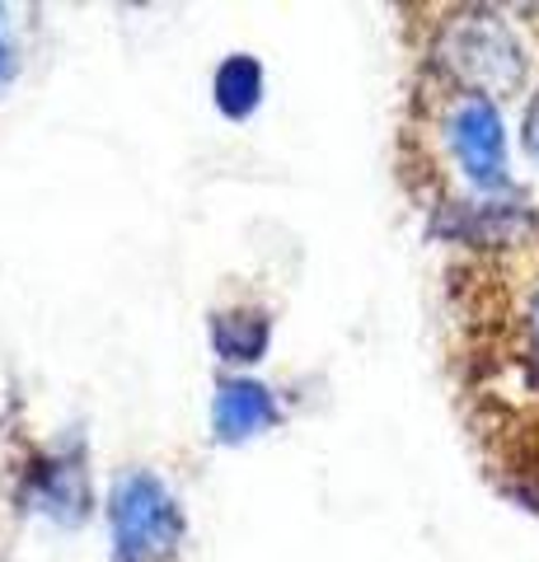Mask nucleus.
Listing matches in <instances>:
<instances>
[{"mask_svg":"<svg viewBox=\"0 0 539 562\" xmlns=\"http://www.w3.org/2000/svg\"><path fill=\"white\" fill-rule=\"evenodd\" d=\"M277 394L268 384H258L249 375H225L216 384V403H212V436L221 446H239L249 436H263L268 427H277Z\"/></svg>","mask_w":539,"mask_h":562,"instance_id":"39448f33","label":"nucleus"},{"mask_svg":"<svg viewBox=\"0 0 539 562\" xmlns=\"http://www.w3.org/2000/svg\"><path fill=\"white\" fill-rule=\"evenodd\" d=\"M20 502L24 512L52 516L61 525H80L90 516V473H85L80 446L33 450L29 464L20 469Z\"/></svg>","mask_w":539,"mask_h":562,"instance_id":"20e7f679","label":"nucleus"},{"mask_svg":"<svg viewBox=\"0 0 539 562\" xmlns=\"http://www.w3.org/2000/svg\"><path fill=\"white\" fill-rule=\"evenodd\" d=\"M441 140L456 173L479 198L512 192V155H507V122L493 99L450 94L441 113Z\"/></svg>","mask_w":539,"mask_h":562,"instance_id":"7ed1b4c3","label":"nucleus"},{"mask_svg":"<svg viewBox=\"0 0 539 562\" xmlns=\"http://www.w3.org/2000/svg\"><path fill=\"white\" fill-rule=\"evenodd\" d=\"M437 70L456 94L507 99L526 85V47L497 10H456L437 33Z\"/></svg>","mask_w":539,"mask_h":562,"instance_id":"f257e3e1","label":"nucleus"},{"mask_svg":"<svg viewBox=\"0 0 539 562\" xmlns=\"http://www.w3.org/2000/svg\"><path fill=\"white\" fill-rule=\"evenodd\" d=\"M520 150H526L530 165L539 169V90L526 99V113H520Z\"/></svg>","mask_w":539,"mask_h":562,"instance_id":"1a4fd4ad","label":"nucleus"},{"mask_svg":"<svg viewBox=\"0 0 539 562\" xmlns=\"http://www.w3.org/2000/svg\"><path fill=\"white\" fill-rule=\"evenodd\" d=\"M113 562H179L183 553V506L150 469H127L109 492Z\"/></svg>","mask_w":539,"mask_h":562,"instance_id":"f03ea898","label":"nucleus"},{"mask_svg":"<svg viewBox=\"0 0 539 562\" xmlns=\"http://www.w3.org/2000/svg\"><path fill=\"white\" fill-rule=\"evenodd\" d=\"M516 366L530 390H539V277L530 281L526 301H520V324H516Z\"/></svg>","mask_w":539,"mask_h":562,"instance_id":"6e6552de","label":"nucleus"},{"mask_svg":"<svg viewBox=\"0 0 539 562\" xmlns=\"http://www.w3.org/2000/svg\"><path fill=\"white\" fill-rule=\"evenodd\" d=\"M206 338H212V351L231 366H254L268 357V342H272V319L268 310L258 305H231V310H216L212 324H206Z\"/></svg>","mask_w":539,"mask_h":562,"instance_id":"423d86ee","label":"nucleus"},{"mask_svg":"<svg viewBox=\"0 0 539 562\" xmlns=\"http://www.w3.org/2000/svg\"><path fill=\"white\" fill-rule=\"evenodd\" d=\"M212 99L231 122H245L258 103H263V66H258V57H249V52H231V57L216 66Z\"/></svg>","mask_w":539,"mask_h":562,"instance_id":"0eeeda50","label":"nucleus"},{"mask_svg":"<svg viewBox=\"0 0 539 562\" xmlns=\"http://www.w3.org/2000/svg\"><path fill=\"white\" fill-rule=\"evenodd\" d=\"M14 66H20V61H14V47L5 43V33H0V85L14 80Z\"/></svg>","mask_w":539,"mask_h":562,"instance_id":"9d476101","label":"nucleus"}]
</instances>
